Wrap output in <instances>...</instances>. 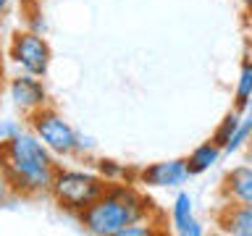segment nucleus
Segmentation results:
<instances>
[{
	"label": "nucleus",
	"instance_id": "f257e3e1",
	"mask_svg": "<svg viewBox=\"0 0 252 236\" xmlns=\"http://www.w3.org/2000/svg\"><path fill=\"white\" fill-rule=\"evenodd\" d=\"M82 231L92 236H118L124 226L153 220L158 223V207L134 181H113L92 205L76 212Z\"/></svg>",
	"mask_w": 252,
	"mask_h": 236
},
{
	"label": "nucleus",
	"instance_id": "f03ea898",
	"mask_svg": "<svg viewBox=\"0 0 252 236\" xmlns=\"http://www.w3.org/2000/svg\"><path fill=\"white\" fill-rule=\"evenodd\" d=\"M0 155L5 160L8 178H11V189L16 197L50 194V186H53L61 160L37 139L34 131L24 129L13 139L3 142Z\"/></svg>",
	"mask_w": 252,
	"mask_h": 236
},
{
	"label": "nucleus",
	"instance_id": "7ed1b4c3",
	"mask_svg": "<svg viewBox=\"0 0 252 236\" xmlns=\"http://www.w3.org/2000/svg\"><path fill=\"white\" fill-rule=\"evenodd\" d=\"M108 189V181L94 168H74V165H58L50 186V197L61 210L82 212L87 205H92Z\"/></svg>",
	"mask_w": 252,
	"mask_h": 236
},
{
	"label": "nucleus",
	"instance_id": "20e7f679",
	"mask_svg": "<svg viewBox=\"0 0 252 236\" xmlns=\"http://www.w3.org/2000/svg\"><path fill=\"white\" fill-rule=\"evenodd\" d=\"M27 129L37 134V139L58 157V160H74L76 145H79V129L71 126V121L58 108L45 105L27 116Z\"/></svg>",
	"mask_w": 252,
	"mask_h": 236
},
{
	"label": "nucleus",
	"instance_id": "39448f33",
	"mask_svg": "<svg viewBox=\"0 0 252 236\" xmlns=\"http://www.w3.org/2000/svg\"><path fill=\"white\" fill-rule=\"evenodd\" d=\"M5 58L21 74H32V76L45 79L50 66H53V47H50L45 34L32 31L27 27H19L8 37Z\"/></svg>",
	"mask_w": 252,
	"mask_h": 236
},
{
	"label": "nucleus",
	"instance_id": "423d86ee",
	"mask_svg": "<svg viewBox=\"0 0 252 236\" xmlns=\"http://www.w3.org/2000/svg\"><path fill=\"white\" fill-rule=\"evenodd\" d=\"M189 181H192V171L187 157H168L137 168V184L142 189H181Z\"/></svg>",
	"mask_w": 252,
	"mask_h": 236
},
{
	"label": "nucleus",
	"instance_id": "0eeeda50",
	"mask_svg": "<svg viewBox=\"0 0 252 236\" xmlns=\"http://www.w3.org/2000/svg\"><path fill=\"white\" fill-rule=\"evenodd\" d=\"M5 92H8V100L11 105L19 110V113L27 118L32 116L34 110L50 105V94H47V87L39 76H32V74H16L5 82Z\"/></svg>",
	"mask_w": 252,
	"mask_h": 236
},
{
	"label": "nucleus",
	"instance_id": "6e6552de",
	"mask_svg": "<svg viewBox=\"0 0 252 236\" xmlns=\"http://www.w3.org/2000/svg\"><path fill=\"white\" fill-rule=\"evenodd\" d=\"M220 202L252 205V160L226 171L220 181Z\"/></svg>",
	"mask_w": 252,
	"mask_h": 236
},
{
	"label": "nucleus",
	"instance_id": "1a4fd4ad",
	"mask_svg": "<svg viewBox=\"0 0 252 236\" xmlns=\"http://www.w3.org/2000/svg\"><path fill=\"white\" fill-rule=\"evenodd\" d=\"M216 223L223 234L231 236H252V205L220 202Z\"/></svg>",
	"mask_w": 252,
	"mask_h": 236
},
{
	"label": "nucleus",
	"instance_id": "9d476101",
	"mask_svg": "<svg viewBox=\"0 0 252 236\" xmlns=\"http://www.w3.org/2000/svg\"><path fill=\"white\" fill-rule=\"evenodd\" d=\"M220 157H223V149H220L213 139H208V142H202V145H197L192 152L187 155V163H189L192 176H200V173H208L210 168H216L220 163Z\"/></svg>",
	"mask_w": 252,
	"mask_h": 236
},
{
	"label": "nucleus",
	"instance_id": "9b49d317",
	"mask_svg": "<svg viewBox=\"0 0 252 236\" xmlns=\"http://www.w3.org/2000/svg\"><path fill=\"white\" fill-rule=\"evenodd\" d=\"M92 168L100 173L108 184L113 181H134L137 184V168H129L126 163L116 160V157H92Z\"/></svg>",
	"mask_w": 252,
	"mask_h": 236
},
{
	"label": "nucleus",
	"instance_id": "f8f14e48",
	"mask_svg": "<svg viewBox=\"0 0 252 236\" xmlns=\"http://www.w3.org/2000/svg\"><path fill=\"white\" fill-rule=\"evenodd\" d=\"M252 97V58H242L239 63V74H236V84H234V110L244 113Z\"/></svg>",
	"mask_w": 252,
	"mask_h": 236
},
{
	"label": "nucleus",
	"instance_id": "ddd939ff",
	"mask_svg": "<svg viewBox=\"0 0 252 236\" xmlns=\"http://www.w3.org/2000/svg\"><path fill=\"white\" fill-rule=\"evenodd\" d=\"M171 231H176L179 226H184L189 218H194V197L187 192L184 186L176 189V194H173L171 200Z\"/></svg>",
	"mask_w": 252,
	"mask_h": 236
},
{
	"label": "nucleus",
	"instance_id": "4468645a",
	"mask_svg": "<svg viewBox=\"0 0 252 236\" xmlns=\"http://www.w3.org/2000/svg\"><path fill=\"white\" fill-rule=\"evenodd\" d=\"M252 142V113L250 110H244L242 113V121H239V129L234 131L231 142L223 147V155H236L239 149H244Z\"/></svg>",
	"mask_w": 252,
	"mask_h": 236
},
{
	"label": "nucleus",
	"instance_id": "2eb2a0df",
	"mask_svg": "<svg viewBox=\"0 0 252 236\" xmlns=\"http://www.w3.org/2000/svg\"><path fill=\"white\" fill-rule=\"evenodd\" d=\"M21 16H24L21 27H27L32 31H39V34H45V31H47L42 3H34V0H21Z\"/></svg>",
	"mask_w": 252,
	"mask_h": 236
},
{
	"label": "nucleus",
	"instance_id": "dca6fc26",
	"mask_svg": "<svg viewBox=\"0 0 252 236\" xmlns=\"http://www.w3.org/2000/svg\"><path fill=\"white\" fill-rule=\"evenodd\" d=\"M239 121H242V113H239V110H228V113L223 116V121H220L218 126H216V131H213V142H216V145L220 147V149H223L226 145H228V142H231V137H234V131L236 129H239Z\"/></svg>",
	"mask_w": 252,
	"mask_h": 236
},
{
	"label": "nucleus",
	"instance_id": "f3484780",
	"mask_svg": "<svg viewBox=\"0 0 252 236\" xmlns=\"http://www.w3.org/2000/svg\"><path fill=\"white\" fill-rule=\"evenodd\" d=\"M27 129V121H19V118H0V145L8 139H13L16 134H21Z\"/></svg>",
	"mask_w": 252,
	"mask_h": 236
},
{
	"label": "nucleus",
	"instance_id": "a211bd4d",
	"mask_svg": "<svg viewBox=\"0 0 252 236\" xmlns=\"http://www.w3.org/2000/svg\"><path fill=\"white\" fill-rule=\"evenodd\" d=\"M13 189H11V178H8V168H5V160H3V155H0V207L3 205H8L13 200Z\"/></svg>",
	"mask_w": 252,
	"mask_h": 236
},
{
	"label": "nucleus",
	"instance_id": "6ab92c4d",
	"mask_svg": "<svg viewBox=\"0 0 252 236\" xmlns=\"http://www.w3.org/2000/svg\"><path fill=\"white\" fill-rule=\"evenodd\" d=\"M173 234H179V236H205V226H202V220L200 218H189L184 226H179Z\"/></svg>",
	"mask_w": 252,
	"mask_h": 236
},
{
	"label": "nucleus",
	"instance_id": "aec40b11",
	"mask_svg": "<svg viewBox=\"0 0 252 236\" xmlns=\"http://www.w3.org/2000/svg\"><path fill=\"white\" fill-rule=\"evenodd\" d=\"M11 5H13V0H0V21L8 16V11H11Z\"/></svg>",
	"mask_w": 252,
	"mask_h": 236
},
{
	"label": "nucleus",
	"instance_id": "412c9836",
	"mask_svg": "<svg viewBox=\"0 0 252 236\" xmlns=\"http://www.w3.org/2000/svg\"><path fill=\"white\" fill-rule=\"evenodd\" d=\"M242 5H244V11L252 16V0H242Z\"/></svg>",
	"mask_w": 252,
	"mask_h": 236
},
{
	"label": "nucleus",
	"instance_id": "4be33fe9",
	"mask_svg": "<svg viewBox=\"0 0 252 236\" xmlns=\"http://www.w3.org/2000/svg\"><path fill=\"white\" fill-rule=\"evenodd\" d=\"M3 58H5V50H3V45H0V74H3Z\"/></svg>",
	"mask_w": 252,
	"mask_h": 236
},
{
	"label": "nucleus",
	"instance_id": "5701e85b",
	"mask_svg": "<svg viewBox=\"0 0 252 236\" xmlns=\"http://www.w3.org/2000/svg\"><path fill=\"white\" fill-rule=\"evenodd\" d=\"M247 110H250V113H252V97H250V105H247Z\"/></svg>",
	"mask_w": 252,
	"mask_h": 236
},
{
	"label": "nucleus",
	"instance_id": "b1692460",
	"mask_svg": "<svg viewBox=\"0 0 252 236\" xmlns=\"http://www.w3.org/2000/svg\"><path fill=\"white\" fill-rule=\"evenodd\" d=\"M0 29H3V21H0Z\"/></svg>",
	"mask_w": 252,
	"mask_h": 236
},
{
	"label": "nucleus",
	"instance_id": "393cba45",
	"mask_svg": "<svg viewBox=\"0 0 252 236\" xmlns=\"http://www.w3.org/2000/svg\"><path fill=\"white\" fill-rule=\"evenodd\" d=\"M34 3H42V0H34Z\"/></svg>",
	"mask_w": 252,
	"mask_h": 236
}]
</instances>
